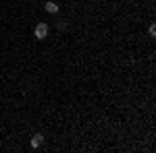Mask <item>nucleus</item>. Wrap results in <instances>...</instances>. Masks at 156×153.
I'll list each match as a JSON object with an SVG mask.
<instances>
[{
    "label": "nucleus",
    "instance_id": "nucleus-1",
    "mask_svg": "<svg viewBox=\"0 0 156 153\" xmlns=\"http://www.w3.org/2000/svg\"><path fill=\"white\" fill-rule=\"evenodd\" d=\"M34 33H36V39H44V37L48 35V25L46 23H37Z\"/></svg>",
    "mask_w": 156,
    "mask_h": 153
},
{
    "label": "nucleus",
    "instance_id": "nucleus-2",
    "mask_svg": "<svg viewBox=\"0 0 156 153\" xmlns=\"http://www.w3.org/2000/svg\"><path fill=\"white\" fill-rule=\"evenodd\" d=\"M44 8H46L50 15H56V12H58V4H56V2H46Z\"/></svg>",
    "mask_w": 156,
    "mask_h": 153
},
{
    "label": "nucleus",
    "instance_id": "nucleus-3",
    "mask_svg": "<svg viewBox=\"0 0 156 153\" xmlns=\"http://www.w3.org/2000/svg\"><path fill=\"white\" fill-rule=\"evenodd\" d=\"M42 141H44V137H42V135H34V139H31V147H40Z\"/></svg>",
    "mask_w": 156,
    "mask_h": 153
}]
</instances>
